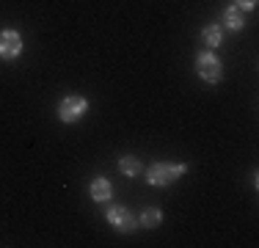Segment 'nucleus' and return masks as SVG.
Instances as JSON below:
<instances>
[{
  "mask_svg": "<svg viewBox=\"0 0 259 248\" xmlns=\"http://www.w3.org/2000/svg\"><path fill=\"white\" fill-rule=\"evenodd\" d=\"M105 218H108L110 226H113L116 232H121V234L133 232V229L138 226V218H133V213H130L124 204H110L108 213H105Z\"/></svg>",
  "mask_w": 259,
  "mask_h": 248,
  "instance_id": "5",
  "label": "nucleus"
},
{
  "mask_svg": "<svg viewBox=\"0 0 259 248\" xmlns=\"http://www.w3.org/2000/svg\"><path fill=\"white\" fill-rule=\"evenodd\" d=\"M85 110H89V99L83 94H66L58 102V119L64 124H75L85 116Z\"/></svg>",
  "mask_w": 259,
  "mask_h": 248,
  "instance_id": "3",
  "label": "nucleus"
},
{
  "mask_svg": "<svg viewBox=\"0 0 259 248\" xmlns=\"http://www.w3.org/2000/svg\"><path fill=\"white\" fill-rule=\"evenodd\" d=\"M22 33L14 28H3L0 30V61H17L22 55Z\"/></svg>",
  "mask_w": 259,
  "mask_h": 248,
  "instance_id": "4",
  "label": "nucleus"
},
{
  "mask_svg": "<svg viewBox=\"0 0 259 248\" xmlns=\"http://www.w3.org/2000/svg\"><path fill=\"white\" fill-rule=\"evenodd\" d=\"M185 171H188L185 163H168V160H160V163L149 166V171H146V182L155 185V188H165V185L177 182Z\"/></svg>",
  "mask_w": 259,
  "mask_h": 248,
  "instance_id": "1",
  "label": "nucleus"
},
{
  "mask_svg": "<svg viewBox=\"0 0 259 248\" xmlns=\"http://www.w3.org/2000/svg\"><path fill=\"white\" fill-rule=\"evenodd\" d=\"M119 169H121V174H124V177H133V179L144 174V166H141V160L133 157V154H124V157L119 160Z\"/></svg>",
  "mask_w": 259,
  "mask_h": 248,
  "instance_id": "9",
  "label": "nucleus"
},
{
  "mask_svg": "<svg viewBox=\"0 0 259 248\" xmlns=\"http://www.w3.org/2000/svg\"><path fill=\"white\" fill-rule=\"evenodd\" d=\"M160 223H163V213L157 207H146L138 218V226H144V229H157Z\"/></svg>",
  "mask_w": 259,
  "mask_h": 248,
  "instance_id": "10",
  "label": "nucleus"
},
{
  "mask_svg": "<svg viewBox=\"0 0 259 248\" xmlns=\"http://www.w3.org/2000/svg\"><path fill=\"white\" fill-rule=\"evenodd\" d=\"M89 196L94 198L97 204H105V201H110V196H113V185H110L105 177H97V179H91V185H89Z\"/></svg>",
  "mask_w": 259,
  "mask_h": 248,
  "instance_id": "6",
  "label": "nucleus"
},
{
  "mask_svg": "<svg viewBox=\"0 0 259 248\" xmlns=\"http://www.w3.org/2000/svg\"><path fill=\"white\" fill-rule=\"evenodd\" d=\"M224 25L229 30H243L245 28V11L232 3L229 9H224Z\"/></svg>",
  "mask_w": 259,
  "mask_h": 248,
  "instance_id": "7",
  "label": "nucleus"
},
{
  "mask_svg": "<svg viewBox=\"0 0 259 248\" xmlns=\"http://www.w3.org/2000/svg\"><path fill=\"white\" fill-rule=\"evenodd\" d=\"M201 42L207 45V50H218L224 45V30H221V25H207L201 30Z\"/></svg>",
  "mask_w": 259,
  "mask_h": 248,
  "instance_id": "8",
  "label": "nucleus"
},
{
  "mask_svg": "<svg viewBox=\"0 0 259 248\" xmlns=\"http://www.w3.org/2000/svg\"><path fill=\"white\" fill-rule=\"evenodd\" d=\"M196 74H199L204 83H221L224 80V64L212 50H201L196 55Z\"/></svg>",
  "mask_w": 259,
  "mask_h": 248,
  "instance_id": "2",
  "label": "nucleus"
},
{
  "mask_svg": "<svg viewBox=\"0 0 259 248\" xmlns=\"http://www.w3.org/2000/svg\"><path fill=\"white\" fill-rule=\"evenodd\" d=\"M234 6H237V9H243V11H251L256 6V0H234Z\"/></svg>",
  "mask_w": 259,
  "mask_h": 248,
  "instance_id": "11",
  "label": "nucleus"
}]
</instances>
